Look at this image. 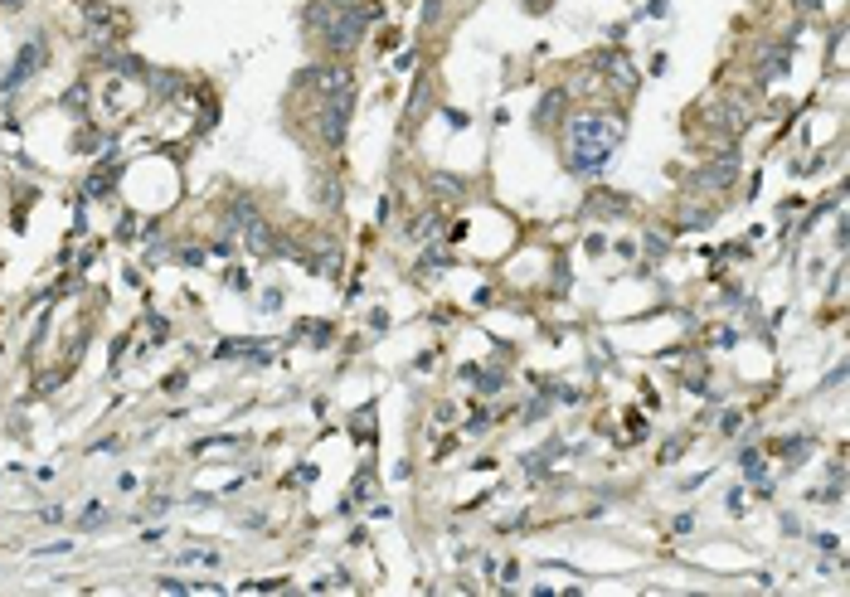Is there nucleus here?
Masks as SVG:
<instances>
[{
  "label": "nucleus",
  "instance_id": "obj_8",
  "mask_svg": "<svg viewBox=\"0 0 850 597\" xmlns=\"http://www.w3.org/2000/svg\"><path fill=\"white\" fill-rule=\"evenodd\" d=\"M593 209H598V214H622V209H627V199H617V195H593Z\"/></svg>",
  "mask_w": 850,
  "mask_h": 597
},
{
  "label": "nucleus",
  "instance_id": "obj_7",
  "mask_svg": "<svg viewBox=\"0 0 850 597\" xmlns=\"http://www.w3.org/2000/svg\"><path fill=\"white\" fill-rule=\"evenodd\" d=\"M559 107H564V92H549V102H540V112H535V122H554V117H559Z\"/></svg>",
  "mask_w": 850,
  "mask_h": 597
},
{
  "label": "nucleus",
  "instance_id": "obj_9",
  "mask_svg": "<svg viewBox=\"0 0 850 597\" xmlns=\"http://www.w3.org/2000/svg\"><path fill=\"white\" fill-rule=\"evenodd\" d=\"M316 199H321V205H335V180H331V175H321V180H316Z\"/></svg>",
  "mask_w": 850,
  "mask_h": 597
},
{
  "label": "nucleus",
  "instance_id": "obj_10",
  "mask_svg": "<svg viewBox=\"0 0 850 597\" xmlns=\"http://www.w3.org/2000/svg\"><path fill=\"white\" fill-rule=\"evenodd\" d=\"M185 564H219V554H214V549H190Z\"/></svg>",
  "mask_w": 850,
  "mask_h": 597
},
{
  "label": "nucleus",
  "instance_id": "obj_11",
  "mask_svg": "<svg viewBox=\"0 0 850 597\" xmlns=\"http://www.w3.org/2000/svg\"><path fill=\"white\" fill-rule=\"evenodd\" d=\"M341 5H345V0H341Z\"/></svg>",
  "mask_w": 850,
  "mask_h": 597
},
{
  "label": "nucleus",
  "instance_id": "obj_3",
  "mask_svg": "<svg viewBox=\"0 0 850 597\" xmlns=\"http://www.w3.org/2000/svg\"><path fill=\"white\" fill-rule=\"evenodd\" d=\"M238 238H243V248H248L253 258H272V253H278V233H272V224L262 219V214H258V219H248Z\"/></svg>",
  "mask_w": 850,
  "mask_h": 597
},
{
  "label": "nucleus",
  "instance_id": "obj_4",
  "mask_svg": "<svg viewBox=\"0 0 850 597\" xmlns=\"http://www.w3.org/2000/svg\"><path fill=\"white\" fill-rule=\"evenodd\" d=\"M306 83L321 92V98H331V92H345V88H355V78H350V68L345 64H326V68H311Z\"/></svg>",
  "mask_w": 850,
  "mask_h": 597
},
{
  "label": "nucleus",
  "instance_id": "obj_1",
  "mask_svg": "<svg viewBox=\"0 0 850 597\" xmlns=\"http://www.w3.org/2000/svg\"><path fill=\"white\" fill-rule=\"evenodd\" d=\"M622 146V122L617 117H573L569 122V171L573 175H593L613 151Z\"/></svg>",
  "mask_w": 850,
  "mask_h": 597
},
{
  "label": "nucleus",
  "instance_id": "obj_2",
  "mask_svg": "<svg viewBox=\"0 0 850 597\" xmlns=\"http://www.w3.org/2000/svg\"><path fill=\"white\" fill-rule=\"evenodd\" d=\"M365 30H369V10L335 5L331 10V25H326V34H321V44H326L331 54H350L355 44L365 40Z\"/></svg>",
  "mask_w": 850,
  "mask_h": 597
},
{
  "label": "nucleus",
  "instance_id": "obj_6",
  "mask_svg": "<svg viewBox=\"0 0 850 597\" xmlns=\"http://www.w3.org/2000/svg\"><path fill=\"white\" fill-rule=\"evenodd\" d=\"M248 219H258L253 199H234V205H229V229H234V233H243V224H248Z\"/></svg>",
  "mask_w": 850,
  "mask_h": 597
},
{
  "label": "nucleus",
  "instance_id": "obj_5",
  "mask_svg": "<svg viewBox=\"0 0 850 597\" xmlns=\"http://www.w3.org/2000/svg\"><path fill=\"white\" fill-rule=\"evenodd\" d=\"M40 64H44V49H40V44H25V49H20V64L10 68V78H5V88H20V83H25Z\"/></svg>",
  "mask_w": 850,
  "mask_h": 597
}]
</instances>
